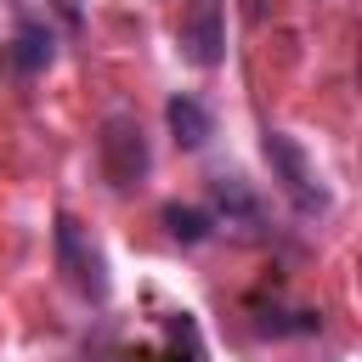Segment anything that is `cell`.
<instances>
[{"mask_svg":"<svg viewBox=\"0 0 362 362\" xmlns=\"http://www.w3.org/2000/svg\"><path fill=\"white\" fill-rule=\"evenodd\" d=\"M260 153H266V164H272V181L288 192V204H294L300 215H322V209H328V192H322V181H317V164L305 158V147H300L288 130H266Z\"/></svg>","mask_w":362,"mask_h":362,"instance_id":"cell-1","label":"cell"},{"mask_svg":"<svg viewBox=\"0 0 362 362\" xmlns=\"http://www.w3.org/2000/svg\"><path fill=\"white\" fill-rule=\"evenodd\" d=\"M57 272L79 300H90V305L107 300V260L74 215H57Z\"/></svg>","mask_w":362,"mask_h":362,"instance_id":"cell-2","label":"cell"},{"mask_svg":"<svg viewBox=\"0 0 362 362\" xmlns=\"http://www.w3.org/2000/svg\"><path fill=\"white\" fill-rule=\"evenodd\" d=\"M96 158H102V175L119 187V192H136L147 181V136L130 113H113L102 119V136H96Z\"/></svg>","mask_w":362,"mask_h":362,"instance_id":"cell-3","label":"cell"},{"mask_svg":"<svg viewBox=\"0 0 362 362\" xmlns=\"http://www.w3.org/2000/svg\"><path fill=\"white\" fill-rule=\"evenodd\" d=\"M175 45L192 68H221L226 57V0H187L175 23Z\"/></svg>","mask_w":362,"mask_h":362,"instance_id":"cell-4","label":"cell"},{"mask_svg":"<svg viewBox=\"0 0 362 362\" xmlns=\"http://www.w3.org/2000/svg\"><path fill=\"white\" fill-rule=\"evenodd\" d=\"M51 57H57V34L45 28V23H17V34L0 45V62H6V74H45L51 68Z\"/></svg>","mask_w":362,"mask_h":362,"instance_id":"cell-5","label":"cell"},{"mask_svg":"<svg viewBox=\"0 0 362 362\" xmlns=\"http://www.w3.org/2000/svg\"><path fill=\"white\" fill-rule=\"evenodd\" d=\"M164 119H170V136H175L181 153H198V147L215 136V119H209V107H204L198 96H170V102H164Z\"/></svg>","mask_w":362,"mask_h":362,"instance_id":"cell-6","label":"cell"},{"mask_svg":"<svg viewBox=\"0 0 362 362\" xmlns=\"http://www.w3.org/2000/svg\"><path fill=\"white\" fill-rule=\"evenodd\" d=\"M209 198H215V215L226 221V226H260V198L243 187V175H215L209 181Z\"/></svg>","mask_w":362,"mask_h":362,"instance_id":"cell-7","label":"cell"},{"mask_svg":"<svg viewBox=\"0 0 362 362\" xmlns=\"http://www.w3.org/2000/svg\"><path fill=\"white\" fill-rule=\"evenodd\" d=\"M153 362H204L198 322H192L187 311H170V317H164V345L153 351Z\"/></svg>","mask_w":362,"mask_h":362,"instance_id":"cell-8","label":"cell"},{"mask_svg":"<svg viewBox=\"0 0 362 362\" xmlns=\"http://www.w3.org/2000/svg\"><path fill=\"white\" fill-rule=\"evenodd\" d=\"M158 221H164V232H170L175 243H204V238L215 232V215H209V209H192V204H164Z\"/></svg>","mask_w":362,"mask_h":362,"instance_id":"cell-9","label":"cell"},{"mask_svg":"<svg viewBox=\"0 0 362 362\" xmlns=\"http://www.w3.org/2000/svg\"><path fill=\"white\" fill-rule=\"evenodd\" d=\"M255 328H260V334H317L322 317H317V311H266Z\"/></svg>","mask_w":362,"mask_h":362,"instance_id":"cell-10","label":"cell"}]
</instances>
